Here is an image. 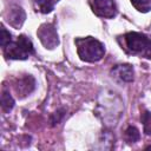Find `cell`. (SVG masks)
Masks as SVG:
<instances>
[{
	"label": "cell",
	"mask_w": 151,
	"mask_h": 151,
	"mask_svg": "<svg viewBox=\"0 0 151 151\" xmlns=\"http://www.w3.org/2000/svg\"><path fill=\"white\" fill-rule=\"evenodd\" d=\"M146 149H151V145H149V146H146Z\"/></svg>",
	"instance_id": "16"
},
{
	"label": "cell",
	"mask_w": 151,
	"mask_h": 151,
	"mask_svg": "<svg viewBox=\"0 0 151 151\" xmlns=\"http://www.w3.org/2000/svg\"><path fill=\"white\" fill-rule=\"evenodd\" d=\"M122 38L124 42L122 48H124L129 54L151 60V37L139 32H127Z\"/></svg>",
	"instance_id": "2"
},
{
	"label": "cell",
	"mask_w": 151,
	"mask_h": 151,
	"mask_svg": "<svg viewBox=\"0 0 151 151\" xmlns=\"http://www.w3.org/2000/svg\"><path fill=\"white\" fill-rule=\"evenodd\" d=\"M37 7V11L41 12L42 14H47L50 12L53 11L54 8V4L58 0H33Z\"/></svg>",
	"instance_id": "10"
},
{
	"label": "cell",
	"mask_w": 151,
	"mask_h": 151,
	"mask_svg": "<svg viewBox=\"0 0 151 151\" xmlns=\"http://www.w3.org/2000/svg\"><path fill=\"white\" fill-rule=\"evenodd\" d=\"M65 112H66V110H65L64 107H61V109L57 110L55 112H53V113L51 114V118H50V120H51V125H55V124H58V123L61 120V118L64 117Z\"/></svg>",
	"instance_id": "14"
},
{
	"label": "cell",
	"mask_w": 151,
	"mask_h": 151,
	"mask_svg": "<svg viewBox=\"0 0 151 151\" xmlns=\"http://www.w3.org/2000/svg\"><path fill=\"white\" fill-rule=\"evenodd\" d=\"M35 88V79L31 74H25L17 79L14 83V90L19 98L29 96Z\"/></svg>",
	"instance_id": "6"
},
{
	"label": "cell",
	"mask_w": 151,
	"mask_h": 151,
	"mask_svg": "<svg viewBox=\"0 0 151 151\" xmlns=\"http://www.w3.org/2000/svg\"><path fill=\"white\" fill-rule=\"evenodd\" d=\"M140 120L143 123V130L146 136H151V112L144 110L140 114Z\"/></svg>",
	"instance_id": "12"
},
{
	"label": "cell",
	"mask_w": 151,
	"mask_h": 151,
	"mask_svg": "<svg viewBox=\"0 0 151 151\" xmlns=\"http://www.w3.org/2000/svg\"><path fill=\"white\" fill-rule=\"evenodd\" d=\"M14 99L12 97V94L9 93V90L4 86L2 87V92H1V110L5 113H8L13 107H14Z\"/></svg>",
	"instance_id": "9"
},
{
	"label": "cell",
	"mask_w": 151,
	"mask_h": 151,
	"mask_svg": "<svg viewBox=\"0 0 151 151\" xmlns=\"http://www.w3.org/2000/svg\"><path fill=\"white\" fill-rule=\"evenodd\" d=\"M5 17H6L7 22H8L11 26H13L14 28L21 27L22 24H24V21H25V19H26L25 11L22 9L21 6H18V5H12V6L7 9Z\"/></svg>",
	"instance_id": "8"
},
{
	"label": "cell",
	"mask_w": 151,
	"mask_h": 151,
	"mask_svg": "<svg viewBox=\"0 0 151 151\" xmlns=\"http://www.w3.org/2000/svg\"><path fill=\"white\" fill-rule=\"evenodd\" d=\"M112 77L123 83H131L134 79V71L131 64H118L111 68Z\"/></svg>",
	"instance_id": "7"
},
{
	"label": "cell",
	"mask_w": 151,
	"mask_h": 151,
	"mask_svg": "<svg viewBox=\"0 0 151 151\" xmlns=\"http://www.w3.org/2000/svg\"><path fill=\"white\" fill-rule=\"evenodd\" d=\"M4 55L11 60H25L34 54V47L31 39L24 34L19 35L15 40H11L4 48Z\"/></svg>",
	"instance_id": "3"
},
{
	"label": "cell",
	"mask_w": 151,
	"mask_h": 151,
	"mask_svg": "<svg viewBox=\"0 0 151 151\" xmlns=\"http://www.w3.org/2000/svg\"><path fill=\"white\" fill-rule=\"evenodd\" d=\"M37 35L45 48L53 50L59 45V37H58V32L54 24L45 22L40 25L37 31Z\"/></svg>",
	"instance_id": "4"
},
{
	"label": "cell",
	"mask_w": 151,
	"mask_h": 151,
	"mask_svg": "<svg viewBox=\"0 0 151 151\" xmlns=\"http://www.w3.org/2000/svg\"><path fill=\"white\" fill-rule=\"evenodd\" d=\"M12 40V34L2 26L1 27V38H0V44H1V47L4 48L9 41Z\"/></svg>",
	"instance_id": "15"
},
{
	"label": "cell",
	"mask_w": 151,
	"mask_h": 151,
	"mask_svg": "<svg viewBox=\"0 0 151 151\" xmlns=\"http://www.w3.org/2000/svg\"><path fill=\"white\" fill-rule=\"evenodd\" d=\"M139 138H140V132L136 126L130 125L126 127V130L124 132V139L126 143H129V144L136 143L139 140Z\"/></svg>",
	"instance_id": "11"
},
{
	"label": "cell",
	"mask_w": 151,
	"mask_h": 151,
	"mask_svg": "<svg viewBox=\"0 0 151 151\" xmlns=\"http://www.w3.org/2000/svg\"><path fill=\"white\" fill-rule=\"evenodd\" d=\"M132 6L142 13H147L151 11V0H130Z\"/></svg>",
	"instance_id": "13"
},
{
	"label": "cell",
	"mask_w": 151,
	"mask_h": 151,
	"mask_svg": "<svg viewBox=\"0 0 151 151\" xmlns=\"http://www.w3.org/2000/svg\"><path fill=\"white\" fill-rule=\"evenodd\" d=\"M74 44L77 47L78 57L85 63H97L105 55L104 44L93 37L76 38Z\"/></svg>",
	"instance_id": "1"
},
{
	"label": "cell",
	"mask_w": 151,
	"mask_h": 151,
	"mask_svg": "<svg viewBox=\"0 0 151 151\" xmlns=\"http://www.w3.org/2000/svg\"><path fill=\"white\" fill-rule=\"evenodd\" d=\"M88 4L92 12L100 18L112 19L117 15L118 11L114 0H88Z\"/></svg>",
	"instance_id": "5"
}]
</instances>
